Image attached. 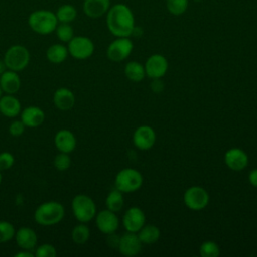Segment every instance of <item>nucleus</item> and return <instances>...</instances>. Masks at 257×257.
<instances>
[{"mask_svg": "<svg viewBox=\"0 0 257 257\" xmlns=\"http://www.w3.org/2000/svg\"><path fill=\"white\" fill-rule=\"evenodd\" d=\"M106 26L115 37H130L135 28V16L128 6L117 3L106 12Z\"/></svg>", "mask_w": 257, "mask_h": 257, "instance_id": "nucleus-1", "label": "nucleus"}, {"mask_svg": "<svg viewBox=\"0 0 257 257\" xmlns=\"http://www.w3.org/2000/svg\"><path fill=\"white\" fill-rule=\"evenodd\" d=\"M27 23L33 32L40 35H48L55 31L58 20L55 12L47 9H37L29 14Z\"/></svg>", "mask_w": 257, "mask_h": 257, "instance_id": "nucleus-2", "label": "nucleus"}, {"mask_svg": "<svg viewBox=\"0 0 257 257\" xmlns=\"http://www.w3.org/2000/svg\"><path fill=\"white\" fill-rule=\"evenodd\" d=\"M64 207L56 201H48L40 204L34 212V220L41 226H53L64 217Z\"/></svg>", "mask_w": 257, "mask_h": 257, "instance_id": "nucleus-3", "label": "nucleus"}, {"mask_svg": "<svg viewBox=\"0 0 257 257\" xmlns=\"http://www.w3.org/2000/svg\"><path fill=\"white\" fill-rule=\"evenodd\" d=\"M73 216L79 223H87L96 215V206L94 201L87 195L78 194L71 202Z\"/></svg>", "mask_w": 257, "mask_h": 257, "instance_id": "nucleus-4", "label": "nucleus"}, {"mask_svg": "<svg viewBox=\"0 0 257 257\" xmlns=\"http://www.w3.org/2000/svg\"><path fill=\"white\" fill-rule=\"evenodd\" d=\"M3 61L7 69H10L16 72L23 70L30 61L29 50L21 44L11 45L5 51Z\"/></svg>", "mask_w": 257, "mask_h": 257, "instance_id": "nucleus-5", "label": "nucleus"}, {"mask_svg": "<svg viewBox=\"0 0 257 257\" xmlns=\"http://www.w3.org/2000/svg\"><path fill=\"white\" fill-rule=\"evenodd\" d=\"M115 189L121 193H132L138 191L143 185L142 174L132 168L120 170L114 179Z\"/></svg>", "mask_w": 257, "mask_h": 257, "instance_id": "nucleus-6", "label": "nucleus"}, {"mask_svg": "<svg viewBox=\"0 0 257 257\" xmlns=\"http://www.w3.org/2000/svg\"><path fill=\"white\" fill-rule=\"evenodd\" d=\"M68 53L75 59L84 60L89 58L94 52V44L92 40L86 36H73L67 43Z\"/></svg>", "mask_w": 257, "mask_h": 257, "instance_id": "nucleus-7", "label": "nucleus"}, {"mask_svg": "<svg viewBox=\"0 0 257 257\" xmlns=\"http://www.w3.org/2000/svg\"><path fill=\"white\" fill-rule=\"evenodd\" d=\"M208 192L200 186H192L184 193V203L192 211H201L209 204Z\"/></svg>", "mask_w": 257, "mask_h": 257, "instance_id": "nucleus-8", "label": "nucleus"}, {"mask_svg": "<svg viewBox=\"0 0 257 257\" xmlns=\"http://www.w3.org/2000/svg\"><path fill=\"white\" fill-rule=\"evenodd\" d=\"M133 48L134 44L130 37H116L107 46L106 55L111 61L119 62L128 57L133 51Z\"/></svg>", "mask_w": 257, "mask_h": 257, "instance_id": "nucleus-9", "label": "nucleus"}, {"mask_svg": "<svg viewBox=\"0 0 257 257\" xmlns=\"http://www.w3.org/2000/svg\"><path fill=\"white\" fill-rule=\"evenodd\" d=\"M146 75L150 78H161L163 77L169 67L167 58L162 54H152L149 56L145 63Z\"/></svg>", "mask_w": 257, "mask_h": 257, "instance_id": "nucleus-10", "label": "nucleus"}, {"mask_svg": "<svg viewBox=\"0 0 257 257\" xmlns=\"http://www.w3.org/2000/svg\"><path fill=\"white\" fill-rule=\"evenodd\" d=\"M142 246L143 243L141 242L138 234L126 231V233L119 237L117 249L121 255L133 257L141 252Z\"/></svg>", "mask_w": 257, "mask_h": 257, "instance_id": "nucleus-11", "label": "nucleus"}, {"mask_svg": "<svg viewBox=\"0 0 257 257\" xmlns=\"http://www.w3.org/2000/svg\"><path fill=\"white\" fill-rule=\"evenodd\" d=\"M146 223V216L139 207L128 208L122 217V225L127 232L138 233Z\"/></svg>", "mask_w": 257, "mask_h": 257, "instance_id": "nucleus-12", "label": "nucleus"}, {"mask_svg": "<svg viewBox=\"0 0 257 257\" xmlns=\"http://www.w3.org/2000/svg\"><path fill=\"white\" fill-rule=\"evenodd\" d=\"M156 139L157 138L154 128L146 124L137 127L133 136L134 145L142 151H147L153 148L156 143Z\"/></svg>", "mask_w": 257, "mask_h": 257, "instance_id": "nucleus-13", "label": "nucleus"}, {"mask_svg": "<svg viewBox=\"0 0 257 257\" xmlns=\"http://www.w3.org/2000/svg\"><path fill=\"white\" fill-rule=\"evenodd\" d=\"M95 225L101 233L108 235L117 230L119 221L115 212L105 209L95 215Z\"/></svg>", "mask_w": 257, "mask_h": 257, "instance_id": "nucleus-14", "label": "nucleus"}, {"mask_svg": "<svg viewBox=\"0 0 257 257\" xmlns=\"http://www.w3.org/2000/svg\"><path fill=\"white\" fill-rule=\"evenodd\" d=\"M224 161L230 170L240 172L247 167L248 156L242 149L232 148L225 153Z\"/></svg>", "mask_w": 257, "mask_h": 257, "instance_id": "nucleus-15", "label": "nucleus"}, {"mask_svg": "<svg viewBox=\"0 0 257 257\" xmlns=\"http://www.w3.org/2000/svg\"><path fill=\"white\" fill-rule=\"evenodd\" d=\"M54 145L58 152L70 154L76 147L75 136L69 130H59L54 136Z\"/></svg>", "mask_w": 257, "mask_h": 257, "instance_id": "nucleus-16", "label": "nucleus"}, {"mask_svg": "<svg viewBox=\"0 0 257 257\" xmlns=\"http://www.w3.org/2000/svg\"><path fill=\"white\" fill-rule=\"evenodd\" d=\"M44 118V111L38 106L30 105L20 112V119L26 127H37L43 123Z\"/></svg>", "mask_w": 257, "mask_h": 257, "instance_id": "nucleus-17", "label": "nucleus"}, {"mask_svg": "<svg viewBox=\"0 0 257 257\" xmlns=\"http://www.w3.org/2000/svg\"><path fill=\"white\" fill-rule=\"evenodd\" d=\"M110 0H83V13L89 18H99L110 8Z\"/></svg>", "mask_w": 257, "mask_h": 257, "instance_id": "nucleus-18", "label": "nucleus"}, {"mask_svg": "<svg viewBox=\"0 0 257 257\" xmlns=\"http://www.w3.org/2000/svg\"><path fill=\"white\" fill-rule=\"evenodd\" d=\"M15 241L19 248L32 251L37 244V235L35 231L29 227H21L15 232Z\"/></svg>", "mask_w": 257, "mask_h": 257, "instance_id": "nucleus-19", "label": "nucleus"}, {"mask_svg": "<svg viewBox=\"0 0 257 257\" xmlns=\"http://www.w3.org/2000/svg\"><path fill=\"white\" fill-rule=\"evenodd\" d=\"M53 104L60 110H69L75 103L73 92L67 87H59L53 93Z\"/></svg>", "mask_w": 257, "mask_h": 257, "instance_id": "nucleus-20", "label": "nucleus"}, {"mask_svg": "<svg viewBox=\"0 0 257 257\" xmlns=\"http://www.w3.org/2000/svg\"><path fill=\"white\" fill-rule=\"evenodd\" d=\"M21 85L20 77L16 71L6 69L0 75V87L6 94H15Z\"/></svg>", "mask_w": 257, "mask_h": 257, "instance_id": "nucleus-21", "label": "nucleus"}, {"mask_svg": "<svg viewBox=\"0 0 257 257\" xmlns=\"http://www.w3.org/2000/svg\"><path fill=\"white\" fill-rule=\"evenodd\" d=\"M0 112L6 117H15L21 112V103L14 94H5L0 97Z\"/></svg>", "mask_w": 257, "mask_h": 257, "instance_id": "nucleus-22", "label": "nucleus"}, {"mask_svg": "<svg viewBox=\"0 0 257 257\" xmlns=\"http://www.w3.org/2000/svg\"><path fill=\"white\" fill-rule=\"evenodd\" d=\"M67 46L61 43L51 44L46 50V58L48 61L54 64H58L63 62L68 56Z\"/></svg>", "mask_w": 257, "mask_h": 257, "instance_id": "nucleus-23", "label": "nucleus"}, {"mask_svg": "<svg viewBox=\"0 0 257 257\" xmlns=\"http://www.w3.org/2000/svg\"><path fill=\"white\" fill-rule=\"evenodd\" d=\"M137 234L143 244H154L159 240L161 232L157 226L149 224L144 225Z\"/></svg>", "mask_w": 257, "mask_h": 257, "instance_id": "nucleus-24", "label": "nucleus"}, {"mask_svg": "<svg viewBox=\"0 0 257 257\" xmlns=\"http://www.w3.org/2000/svg\"><path fill=\"white\" fill-rule=\"evenodd\" d=\"M124 74L131 81H142L146 76L145 66L138 61H130L124 66Z\"/></svg>", "mask_w": 257, "mask_h": 257, "instance_id": "nucleus-25", "label": "nucleus"}, {"mask_svg": "<svg viewBox=\"0 0 257 257\" xmlns=\"http://www.w3.org/2000/svg\"><path fill=\"white\" fill-rule=\"evenodd\" d=\"M55 15L59 23H71L77 16V10L73 5L66 3L57 8Z\"/></svg>", "mask_w": 257, "mask_h": 257, "instance_id": "nucleus-26", "label": "nucleus"}, {"mask_svg": "<svg viewBox=\"0 0 257 257\" xmlns=\"http://www.w3.org/2000/svg\"><path fill=\"white\" fill-rule=\"evenodd\" d=\"M124 205L123 196L120 191L117 189L111 190L105 199V206L106 209L112 211V212H119Z\"/></svg>", "mask_w": 257, "mask_h": 257, "instance_id": "nucleus-27", "label": "nucleus"}, {"mask_svg": "<svg viewBox=\"0 0 257 257\" xmlns=\"http://www.w3.org/2000/svg\"><path fill=\"white\" fill-rule=\"evenodd\" d=\"M90 236V230L85 223H79L71 231V239L77 245L85 244Z\"/></svg>", "mask_w": 257, "mask_h": 257, "instance_id": "nucleus-28", "label": "nucleus"}, {"mask_svg": "<svg viewBox=\"0 0 257 257\" xmlns=\"http://www.w3.org/2000/svg\"><path fill=\"white\" fill-rule=\"evenodd\" d=\"M54 32H55L57 38L63 43H68L74 36V31H73V28L70 25V23H59L58 22Z\"/></svg>", "mask_w": 257, "mask_h": 257, "instance_id": "nucleus-29", "label": "nucleus"}, {"mask_svg": "<svg viewBox=\"0 0 257 257\" xmlns=\"http://www.w3.org/2000/svg\"><path fill=\"white\" fill-rule=\"evenodd\" d=\"M189 6V0H166L168 11L175 16L184 14Z\"/></svg>", "mask_w": 257, "mask_h": 257, "instance_id": "nucleus-30", "label": "nucleus"}, {"mask_svg": "<svg viewBox=\"0 0 257 257\" xmlns=\"http://www.w3.org/2000/svg\"><path fill=\"white\" fill-rule=\"evenodd\" d=\"M199 252L202 257H218L221 253V250L216 242L209 240L201 244Z\"/></svg>", "mask_w": 257, "mask_h": 257, "instance_id": "nucleus-31", "label": "nucleus"}, {"mask_svg": "<svg viewBox=\"0 0 257 257\" xmlns=\"http://www.w3.org/2000/svg\"><path fill=\"white\" fill-rule=\"evenodd\" d=\"M15 228L8 221H0V243H7L15 236Z\"/></svg>", "mask_w": 257, "mask_h": 257, "instance_id": "nucleus-32", "label": "nucleus"}, {"mask_svg": "<svg viewBox=\"0 0 257 257\" xmlns=\"http://www.w3.org/2000/svg\"><path fill=\"white\" fill-rule=\"evenodd\" d=\"M53 166L56 170L63 172L69 169V167L71 166V159L69 157V154L66 153H61L59 152L53 160Z\"/></svg>", "mask_w": 257, "mask_h": 257, "instance_id": "nucleus-33", "label": "nucleus"}, {"mask_svg": "<svg viewBox=\"0 0 257 257\" xmlns=\"http://www.w3.org/2000/svg\"><path fill=\"white\" fill-rule=\"evenodd\" d=\"M34 256L35 257H54L56 256V249L53 245L44 243L35 247Z\"/></svg>", "mask_w": 257, "mask_h": 257, "instance_id": "nucleus-34", "label": "nucleus"}, {"mask_svg": "<svg viewBox=\"0 0 257 257\" xmlns=\"http://www.w3.org/2000/svg\"><path fill=\"white\" fill-rule=\"evenodd\" d=\"M14 157L9 152L0 153V171L9 170L14 165Z\"/></svg>", "mask_w": 257, "mask_h": 257, "instance_id": "nucleus-35", "label": "nucleus"}, {"mask_svg": "<svg viewBox=\"0 0 257 257\" xmlns=\"http://www.w3.org/2000/svg\"><path fill=\"white\" fill-rule=\"evenodd\" d=\"M25 125L24 123L21 121V119H16L13 120L9 126H8V132L12 137H20L24 131H25Z\"/></svg>", "mask_w": 257, "mask_h": 257, "instance_id": "nucleus-36", "label": "nucleus"}, {"mask_svg": "<svg viewBox=\"0 0 257 257\" xmlns=\"http://www.w3.org/2000/svg\"><path fill=\"white\" fill-rule=\"evenodd\" d=\"M151 88L154 92H161L164 89V83L160 78H154L151 83Z\"/></svg>", "mask_w": 257, "mask_h": 257, "instance_id": "nucleus-37", "label": "nucleus"}, {"mask_svg": "<svg viewBox=\"0 0 257 257\" xmlns=\"http://www.w3.org/2000/svg\"><path fill=\"white\" fill-rule=\"evenodd\" d=\"M118 242H119V237L114 235V233L108 234V238H107V243L110 247L112 248H117L118 247Z\"/></svg>", "mask_w": 257, "mask_h": 257, "instance_id": "nucleus-38", "label": "nucleus"}, {"mask_svg": "<svg viewBox=\"0 0 257 257\" xmlns=\"http://www.w3.org/2000/svg\"><path fill=\"white\" fill-rule=\"evenodd\" d=\"M248 180H249V183L257 188V168L256 169H253L252 171H250L249 175H248Z\"/></svg>", "mask_w": 257, "mask_h": 257, "instance_id": "nucleus-39", "label": "nucleus"}, {"mask_svg": "<svg viewBox=\"0 0 257 257\" xmlns=\"http://www.w3.org/2000/svg\"><path fill=\"white\" fill-rule=\"evenodd\" d=\"M14 256L15 257H34V253L32 251H30V250L21 249V251L16 253Z\"/></svg>", "mask_w": 257, "mask_h": 257, "instance_id": "nucleus-40", "label": "nucleus"}, {"mask_svg": "<svg viewBox=\"0 0 257 257\" xmlns=\"http://www.w3.org/2000/svg\"><path fill=\"white\" fill-rule=\"evenodd\" d=\"M6 69H7V67H6V65H5V63H4V61H3V59L0 60V75H1Z\"/></svg>", "mask_w": 257, "mask_h": 257, "instance_id": "nucleus-41", "label": "nucleus"}, {"mask_svg": "<svg viewBox=\"0 0 257 257\" xmlns=\"http://www.w3.org/2000/svg\"><path fill=\"white\" fill-rule=\"evenodd\" d=\"M1 182H2V174H1V171H0V185H1Z\"/></svg>", "mask_w": 257, "mask_h": 257, "instance_id": "nucleus-42", "label": "nucleus"}, {"mask_svg": "<svg viewBox=\"0 0 257 257\" xmlns=\"http://www.w3.org/2000/svg\"><path fill=\"white\" fill-rule=\"evenodd\" d=\"M191 1H194V2H201V1H203V0H191Z\"/></svg>", "mask_w": 257, "mask_h": 257, "instance_id": "nucleus-43", "label": "nucleus"}, {"mask_svg": "<svg viewBox=\"0 0 257 257\" xmlns=\"http://www.w3.org/2000/svg\"><path fill=\"white\" fill-rule=\"evenodd\" d=\"M2 92H3V91H2V89H1V87H0V97L2 96Z\"/></svg>", "mask_w": 257, "mask_h": 257, "instance_id": "nucleus-44", "label": "nucleus"}, {"mask_svg": "<svg viewBox=\"0 0 257 257\" xmlns=\"http://www.w3.org/2000/svg\"><path fill=\"white\" fill-rule=\"evenodd\" d=\"M0 114H1V112H0Z\"/></svg>", "mask_w": 257, "mask_h": 257, "instance_id": "nucleus-45", "label": "nucleus"}]
</instances>
